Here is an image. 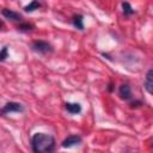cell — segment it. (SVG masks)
Returning a JSON list of instances; mask_svg holds the SVG:
<instances>
[{
	"label": "cell",
	"instance_id": "6da1fadb",
	"mask_svg": "<svg viewBox=\"0 0 153 153\" xmlns=\"http://www.w3.org/2000/svg\"><path fill=\"white\" fill-rule=\"evenodd\" d=\"M55 146V139L50 134L36 133L31 137V148L33 153H54Z\"/></svg>",
	"mask_w": 153,
	"mask_h": 153
},
{
	"label": "cell",
	"instance_id": "7a4b0ae2",
	"mask_svg": "<svg viewBox=\"0 0 153 153\" xmlns=\"http://www.w3.org/2000/svg\"><path fill=\"white\" fill-rule=\"evenodd\" d=\"M31 49L35 53H37L39 55H43V56L49 55L54 51L53 45L50 43H48L47 41H33L31 43Z\"/></svg>",
	"mask_w": 153,
	"mask_h": 153
},
{
	"label": "cell",
	"instance_id": "3957f363",
	"mask_svg": "<svg viewBox=\"0 0 153 153\" xmlns=\"http://www.w3.org/2000/svg\"><path fill=\"white\" fill-rule=\"evenodd\" d=\"M23 111H24V106L20 103L8 102L2 106L1 115H7V114H11V112H23Z\"/></svg>",
	"mask_w": 153,
	"mask_h": 153
},
{
	"label": "cell",
	"instance_id": "277c9868",
	"mask_svg": "<svg viewBox=\"0 0 153 153\" xmlns=\"http://www.w3.org/2000/svg\"><path fill=\"white\" fill-rule=\"evenodd\" d=\"M1 14L8 19V20H12V22H22L23 20V16L19 13V12H16L13 10H8V8H4L1 11Z\"/></svg>",
	"mask_w": 153,
	"mask_h": 153
},
{
	"label": "cell",
	"instance_id": "5b68a950",
	"mask_svg": "<svg viewBox=\"0 0 153 153\" xmlns=\"http://www.w3.org/2000/svg\"><path fill=\"white\" fill-rule=\"evenodd\" d=\"M81 142V137L79 136V135H69V136H67L63 141H62V147H65V148H69V147H73V146H76V145H79Z\"/></svg>",
	"mask_w": 153,
	"mask_h": 153
},
{
	"label": "cell",
	"instance_id": "8992f818",
	"mask_svg": "<svg viewBox=\"0 0 153 153\" xmlns=\"http://www.w3.org/2000/svg\"><path fill=\"white\" fill-rule=\"evenodd\" d=\"M118 94L123 100H130L131 99V90L128 84H122L118 88Z\"/></svg>",
	"mask_w": 153,
	"mask_h": 153
},
{
	"label": "cell",
	"instance_id": "52a82bcc",
	"mask_svg": "<svg viewBox=\"0 0 153 153\" xmlns=\"http://www.w3.org/2000/svg\"><path fill=\"white\" fill-rule=\"evenodd\" d=\"M145 88L147 92L153 94V69H149L146 74V81H145Z\"/></svg>",
	"mask_w": 153,
	"mask_h": 153
},
{
	"label": "cell",
	"instance_id": "ba28073f",
	"mask_svg": "<svg viewBox=\"0 0 153 153\" xmlns=\"http://www.w3.org/2000/svg\"><path fill=\"white\" fill-rule=\"evenodd\" d=\"M65 109H66L69 114L76 115V114H79V112L81 111V105L78 104V103H66V104H65Z\"/></svg>",
	"mask_w": 153,
	"mask_h": 153
},
{
	"label": "cell",
	"instance_id": "9c48e42d",
	"mask_svg": "<svg viewBox=\"0 0 153 153\" xmlns=\"http://www.w3.org/2000/svg\"><path fill=\"white\" fill-rule=\"evenodd\" d=\"M72 23H73L74 27H76L78 30H80V31L84 30V17L81 14H74Z\"/></svg>",
	"mask_w": 153,
	"mask_h": 153
},
{
	"label": "cell",
	"instance_id": "30bf717a",
	"mask_svg": "<svg viewBox=\"0 0 153 153\" xmlns=\"http://www.w3.org/2000/svg\"><path fill=\"white\" fill-rule=\"evenodd\" d=\"M41 6H42V4H41L39 1L33 0V1H31L29 5H26V6L24 7V11H25V12H33L35 10H38Z\"/></svg>",
	"mask_w": 153,
	"mask_h": 153
},
{
	"label": "cell",
	"instance_id": "8fae6325",
	"mask_svg": "<svg viewBox=\"0 0 153 153\" xmlns=\"http://www.w3.org/2000/svg\"><path fill=\"white\" fill-rule=\"evenodd\" d=\"M122 8H123V14L126 17H129V16L134 14V12H135L129 2H122Z\"/></svg>",
	"mask_w": 153,
	"mask_h": 153
},
{
	"label": "cell",
	"instance_id": "7c38bea8",
	"mask_svg": "<svg viewBox=\"0 0 153 153\" xmlns=\"http://www.w3.org/2000/svg\"><path fill=\"white\" fill-rule=\"evenodd\" d=\"M17 29H18L19 31L26 32V31H31V30L33 29V25L30 24V23H20V24L17 26Z\"/></svg>",
	"mask_w": 153,
	"mask_h": 153
},
{
	"label": "cell",
	"instance_id": "4fadbf2b",
	"mask_svg": "<svg viewBox=\"0 0 153 153\" xmlns=\"http://www.w3.org/2000/svg\"><path fill=\"white\" fill-rule=\"evenodd\" d=\"M8 53H7V47H4L1 49V53H0V61H5L6 57H7Z\"/></svg>",
	"mask_w": 153,
	"mask_h": 153
},
{
	"label": "cell",
	"instance_id": "5bb4252c",
	"mask_svg": "<svg viewBox=\"0 0 153 153\" xmlns=\"http://www.w3.org/2000/svg\"><path fill=\"white\" fill-rule=\"evenodd\" d=\"M140 105H142V103L140 100H135V102H131L130 103V108H137Z\"/></svg>",
	"mask_w": 153,
	"mask_h": 153
},
{
	"label": "cell",
	"instance_id": "9a60e30c",
	"mask_svg": "<svg viewBox=\"0 0 153 153\" xmlns=\"http://www.w3.org/2000/svg\"><path fill=\"white\" fill-rule=\"evenodd\" d=\"M108 90H109V91H110V92H111V91H112V84H111V82H110V84H109V85H108Z\"/></svg>",
	"mask_w": 153,
	"mask_h": 153
}]
</instances>
